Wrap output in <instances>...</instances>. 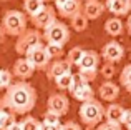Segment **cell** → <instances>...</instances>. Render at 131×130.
<instances>
[{
  "label": "cell",
  "instance_id": "obj_1",
  "mask_svg": "<svg viewBox=\"0 0 131 130\" xmlns=\"http://www.w3.org/2000/svg\"><path fill=\"white\" fill-rule=\"evenodd\" d=\"M37 90L28 82L20 80L12 83L0 98V107L12 112L13 115H25L35 108Z\"/></svg>",
  "mask_w": 131,
  "mask_h": 130
},
{
  "label": "cell",
  "instance_id": "obj_2",
  "mask_svg": "<svg viewBox=\"0 0 131 130\" xmlns=\"http://www.w3.org/2000/svg\"><path fill=\"white\" fill-rule=\"evenodd\" d=\"M78 115H80L81 122L86 125L88 128L98 125L100 122L105 118V107L101 105V102L93 98V100L83 102L80 105V110H78Z\"/></svg>",
  "mask_w": 131,
  "mask_h": 130
},
{
  "label": "cell",
  "instance_id": "obj_3",
  "mask_svg": "<svg viewBox=\"0 0 131 130\" xmlns=\"http://www.w3.org/2000/svg\"><path fill=\"white\" fill-rule=\"evenodd\" d=\"M2 29L5 35L18 37L27 30V15L18 10H7L2 18Z\"/></svg>",
  "mask_w": 131,
  "mask_h": 130
},
{
  "label": "cell",
  "instance_id": "obj_4",
  "mask_svg": "<svg viewBox=\"0 0 131 130\" xmlns=\"http://www.w3.org/2000/svg\"><path fill=\"white\" fill-rule=\"evenodd\" d=\"M43 40L47 43H55V45L65 47L70 40V29L63 22L55 20L43 30Z\"/></svg>",
  "mask_w": 131,
  "mask_h": 130
},
{
  "label": "cell",
  "instance_id": "obj_5",
  "mask_svg": "<svg viewBox=\"0 0 131 130\" xmlns=\"http://www.w3.org/2000/svg\"><path fill=\"white\" fill-rule=\"evenodd\" d=\"M43 40V33H40V30L37 29H27L22 35L17 37V42H15V52L18 55L25 57L27 52L33 47L40 45Z\"/></svg>",
  "mask_w": 131,
  "mask_h": 130
},
{
  "label": "cell",
  "instance_id": "obj_6",
  "mask_svg": "<svg viewBox=\"0 0 131 130\" xmlns=\"http://www.w3.org/2000/svg\"><path fill=\"white\" fill-rule=\"evenodd\" d=\"M68 92L73 95L75 100L81 102V104L95 98V90H93L91 85L85 80V77L80 72H78V73H73V83H71V87H70Z\"/></svg>",
  "mask_w": 131,
  "mask_h": 130
},
{
  "label": "cell",
  "instance_id": "obj_7",
  "mask_svg": "<svg viewBox=\"0 0 131 130\" xmlns=\"http://www.w3.org/2000/svg\"><path fill=\"white\" fill-rule=\"evenodd\" d=\"M25 59L33 65V68H35V70H47L48 63L51 62L50 57H48V53H47V50H45V45H43V43H40V45L30 49L28 52H27Z\"/></svg>",
  "mask_w": 131,
  "mask_h": 130
},
{
  "label": "cell",
  "instance_id": "obj_8",
  "mask_svg": "<svg viewBox=\"0 0 131 130\" xmlns=\"http://www.w3.org/2000/svg\"><path fill=\"white\" fill-rule=\"evenodd\" d=\"M101 57L105 59V62H110V63H118L123 60L125 57V49L119 42L116 40H111V42L105 43L101 49Z\"/></svg>",
  "mask_w": 131,
  "mask_h": 130
},
{
  "label": "cell",
  "instance_id": "obj_9",
  "mask_svg": "<svg viewBox=\"0 0 131 130\" xmlns=\"http://www.w3.org/2000/svg\"><path fill=\"white\" fill-rule=\"evenodd\" d=\"M30 20H32V23L35 25L37 30H45L51 22L57 20V10L50 5H45L43 8L40 10L37 15H33Z\"/></svg>",
  "mask_w": 131,
  "mask_h": 130
},
{
  "label": "cell",
  "instance_id": "obj_10",
  "mask_svg": "<svg viewBox=\"0 0 131 130\" xmlns=\"http://www.w3.org/2000/svg\"><path fill=\"white\" fill-rule=\"evenodd\" d=\"M47 110H51L55 114H58L60 117L68 114L70 110V102H68L67 95L63 94H51L47 100Z\"/></svg>",
  "mask_w": 131,
  "mask_h": 130
},
{
  "label": "cell",
  "instance_id": "obj_11",
  "mask_svg": "<svg viewBox=\"0 0 131 130\" xmlns=\"http://www.w3.org/2000/svg\"><path fill=\"white\" fill-rule=\"evenodd\" d=\"M45 72H47V77L50 78V80H55V78H58V77H61V75L68 73V72H71V65L63 59L51 60V62L48 63V67H47Z\"/></svg>",
  "mask_w": 131,
  "mask_h": 130
},
{
  "label": "cell",
  "instance_id": "obj_12",
  "mask_svg": "<svg viewBox=\"0 0 131 130\" xmlns=\"http://www.w3.org/2000/svg\"><path fill=\"white\" fill-rule=\"evenodd\" d=\"M33 72H35L33 65L30 63L28 60L25 59V57H20L18 60H15V63H13V68H12L13 77L20 78V80H27V78H30V77L33 75Z\"/></svg>",
  "mask_w": 131,
  "mask_h": 130
},
{
  "label": "cell",
  "instance_id": "obj_13",
  "mask_svg": "<svg viewBox=\"0 0 131 130\" xmlns=\"http://www.w3.org/2000/svg\"><path fill=\"white\" fill-rule=\"evenodd\" d=\"M98 65H100V55L95 50H85L83 57H81L78 68L80 72H98Z\"/></svg>",
  "mask_w": 131,
  "mask_h": 130
},
{
  "label": "cell",
  "instance_id": "obj_14",
  "mask_svg": "<svg viewBox=\"0 0 131 130\" xmlns=\"http://www.w3.org/2000/svg\"><path fill=\"white\" fill-rule=\"evenodd\" d=\"M98 94H100V98H101V100L111 104V102H115L116 98L119 97V87L116 83H113L111 80H106L100 85Z\"/></svg>",
  "mask_w": 131,
  "mask_h": 130
},
{
  "label": "cell",
  "instance_id": "obj_15",
  "mask_svg": "<svg viewBox=\"0 0 131 130\" xmlns=\"http://www.w3.org/2000/svg\"><path fill=\"white\" fill-rule=\"evenodd\" d=\"M105 3H101L100 0H90V2H85L83 8H81V12H83V15L86 17L88 20H96L101 17V13L105 12Z\"/></svg>",
  "mask_w": 131,
  "mask_h": 130
},
{
  "label": "cell",
  "instance_id": "obj_16",
  "mask_svg": "<svg viewBox=\"0 0 131 130\" xmlns=\"http://www.w3.org/2000/svg\"><path fill=\"white\" fill-rule=\"evenodd\" d=\"M105 7L108 12H111L115 17H125L131 12L129 0H106Z\"/></svg>",
  "mask_w": 131,
  "mask_h": 130
},
{
  "label": "cell",
  "instance_id": "obj_17",
  "mask_svg": "<svg viewBox=\"0 0 131 130\" xmlns=\"http://www.w3.org/2000/svg\"><path fill=\"white\" fill-rule=\"evenodd\" d=\"M125 110H126V108L123 107V105L111 102V105H108V107L105 108V118H106V122H113V124H119V125H121Z\"/></svg>",
  "mask_w": 131,
  "mask_h": 130
},
{
  "label": "cell",
  "instance_id": "obj_18",
  "mask_svg": "<svg viewBox=\"0 0 131 130\" xmlns=\"http://www.w3.org/2000/svg\"><path fill=\"white\" fill-rule=\"evenodd\" d=\"M57 12L60 13V17H63V18H71L73 15H77V13L81 12V0H67V2L63 3V7L58 8Z\"/></svg>",
  "mask_w": 131,
  "mask_h": 130
},
{
  "label": "cell",
  "instance_id": "obj_19",
  "mask_svg": "<svg viewBox=\"0 0 131 130\" xmlns=\"http://www.w3.org/2000/svg\"><path fill=\"white\" fill-rule=\"evenodd\" d=\"M105 32L110 37H118L125 32V23L119 20V17H113L105 22Z\"/></svg>",
  "mask_w": 131,
  "mask_h": 130
},
{
  "label": "cell",
  "instance_id": "obj_20",
  "mask_svg": "<svg viewBox=\"0 0 131 130\" xmlns=\"http://www.w3.org/2000/svg\"><path fill=\"white\" fill-rule=\"evenodd\" d=\"M45 7V3L42 0H23V10H25V15H28L32 18L33 15L40 12Z\"/></svg>",
  "mask_w": 131,
  "mask_h": 130
},
{
  "label": "cell",
  "instance_id": "obj_21",
  "mask_svg": "<svg viewBox=\"0 0 131 130\" xmlns=\"http://www.w3.org/2000/svg\"><path fill=\"white\" fill-rule=\"evenodd\" d=\"M70 25L75 32H85L88 29V18L83 15V12H80L70 18Z\"/></svg>",
  "mask_w": 131,
  "mask_h": 130
},
{
  "label": "cell",
  "instance_id": "obj_22",
  "mask_svg": "<svg viewBox=\"0 0 131 130\" xmlns=\"http://www.w3.org/2000/svg\"><path fill=\"white\" fill-rule=\"evenodd\" d=\"M83 53H85V50L81 49V47H73L71 50H68V52H67V59H65V60H67L71 67H75V65L78 67V63H80Z\"/></svg>",
  "mask_w": 131,
  "mask_h": 130
},
{
  "label": "cell",
  "instance_id": "obj_23",
  "mask_svg": "<svg viewBox=\"0 0 131 130\" xmlns=\"http://www.w3.org/2000/svg\"><path fill=\"white\" fill-rule=\"evenodd\" d=\"M53 82H55V85H57L58 90H70L71 83H73V73L68 72V73H65V75H61V77L55 78Z\"/></svg>",
  "mask_w": 131,
  "mask_h": 130
},
{
  "label": "cell",
  "instance_id": "obj_24",
  "mask_svg": "<svg viewBox=\"0 0 131 130\" xmlns=\"http://www.w3.org/2000/svg\"><path fill=\"white\" fill-rule=\"evenodd\" d=\"M13 122H15V115L0 107V130H8V127Z\"/></svg>",
  "mask_w": 131,
  "mask_h": 130
},
{
  "label": "cell",
  "instance_id": "obj_25",
  "mask_svg": "<svg viewBox=\"0 0 131 130\" xmlns=\"http://www.w3.org/2000/svg\"><path fill=\"white\" fill-rule=\"evenodd\" d=\"M45 50H47L50 60H58V59H61V57L65 55L63 47L61 45H55V43H47V45H45Z\"/></svg>",
  "mask_w": 131,
  "mask_h": 130
},
{
  "label": "cell",
  "instance_id": "obj_26",
  "mask_svg": "<svg viewBox=\"0 0 131 130\" xmlns=\"http://www.w3.org/2000/svg\"><path fill=\"white\" fill-rule=\"evenodd\" d=\"M13 83V73L7 68H0V90H7Z\"/></svg>",
  "mask_w": 131,
  "mask_h": 130
},
{
  "label": "cell",
  "instance_id": "obj_27",
  "mask_svg": "<svg viewBox=\"0 0 131 130\" xmlns=\"http://www.w3.org/2000/svg\"><path fill=\"white\" fill-rule=\"evenodd\" d=\"M119 82H121V85L131 94V63L125 65V68L121 70V73H119Z\"/></svg>",
  "mask_w": 131,
  "mask_h": 130
},
{
  "label": "cell",
  "instance_id": "obj_28",
  "mask_svg": "<svg viewBox=\"0 0 131 130\" xmlns=\"http://www.w3.org/2000/svg\"><path fill=\"white\" fill-rule=\"evenodd\" d=\"M60 115L55 114V112L51 110H47L43 114V122L42 124H48V125H61V120H60Z\"/></svg>",
  "mask_w": 131,
  "mask_h": 130
},
{
  "label": "cell",
  "instance_id": "obj_29",
  "mask_svg": "<svg viewBox=\"0 0 131 130\" xmlns=\"http://www.w3.org/2000/svg\"><path fill=\"white\" fill-rule=\"evenodd\" d=\"M100 73H101V77H103V78H106V80L113 78V77H115V73H116V67H115V63L105 62V65H101V70H100Z\"/></svg>",
  "mask_w": 131,
  "mask_h": 130
},
{
  "label": "cell",
  "instance_id": "obj_30",
  "mask_svg": "<svg viewBox=\"0 0 131 130\" xmlns=\"http://www.w3.org/2000/svg\"><path fill=\"white\" fill-rule=\"evenodd\" d=\"M22 130H40V122L35 117H25L22 120Z\"/></svg>",
  "mask_w": 131,
  "mask_h": 130
},
{
  "label": "cell",
  "instance_id": "obj_31",
  "mask_svg": "<svg viewBox=\"0 0 131 130\" xmlns=\"http://www.w3.org/2000/svg\"><path fill=\"white\" fill-rule=\"evenodd\" d=\"M96 130H123L121 125L119 124H113V122H105V124H101Z\"/></svg>",
  "mask_w": 131,
  "mask_h": 130
},
{
  "label": "cell",
  "instance_id": "obj_32",
  "mask_svg": "<svg viewBox=\"0 0 131 130\" xmlns=\"http://www.w3.org/2000/svg\"><path fill=\"white\" fill-rule=\"evenodd\" d=\"M60 130H81V127L77 124V122H65V124H61Z\"/></svg>",
  "mask_w": 131,
  "mask_h": 130
},
{
  "label": "cell",
  "instance_id": "obj_33",
  "mask_svg": "<svg viewBox=\"0 0 131 130\" xmlns=\"http://www.w3.org/2000/svg\"><path fill=\"white\" fill-rule=\"evenodd\" d=\"M123 125H125L126 128H131V108L129 110H125V115H123V122H121Z\"/></svg>",
  "mask_w": 131,
  "mask_h": 130
},
{
  "label": "cell",
  "instance_id": "obj_34",
  "mask_svg": "<svg viewBox=\"0 0 131 130\" xmlns=\"http://www.w3.org/2000/svg\"><path fill=\"white\" fill-rule=\"evenodd\" d=\"M61 125H48V124H40V130H60Z\"/></svg>",
  "mask_w": 131,
  "mask_h": 130
},
{
  "label": "cell",
  "instance_id": "obj_35",
  "mask_svg": "<svg viewBox=\"0 0 131 130\" xmlns=\"http://www.w3.org/2000/svg\"><path fill=\"white\" fill-rule=\"evenodd\" d=\"M8 130H22V122H13V124L12 125H10V127H8Z\"/></svg>",
  "mask_w": 131,
  "mask_h": 130
},
{
  "label": "cell",
  "instance_id": "obj_36",
  "mask_svg": "<svg viewBox=\"0 0 131 130\" xmlns=\"http://www.w3.org/2000/svg\"><path fill=\"white\" fill-rule=\"evenodd\" d=\"M53 2H55V7H57V10H58V8L63 7V3L67 2V0H53Z\"/></svg>",
  "mask_w": 131,
  "mask_h": 130
},
{
  "label": "cell",
  "instance_id": "obj_37",
  "mask_svg": "<svg viewBox=\"0 0 131 130\" xmlns=\"http://www.w3.org/2000/svg\"><path fill=\"white\" fill-rule=\"evenodd\" d=\"M5 40V32H3V29H2V25H0V43Z\"/></svg>",
  "mask_w": 131,
  "mask_h": 130
},
{
  "label": "cell",
  "instance_id": "obj_38",
  "mask_svg": "<svg viewBox=\"0 0 131 130\" xmlns=\"http://www.w3.org/2000/svg\"><path fill=\"white\" fill-rule=\"evenodd\" d=\"M126 27H128V32L131 33V15L128 17V22H126Z\"/></svg>",
  "mask_w": 131,
  "mask_h": 130
},
{
  "label": "cell",
  "instance_id": "obj_39",
  "mask_svg": "<svg viewBox=\"0 0 131 130\" xmlns=\"http://www.w3.org/2000/svg\"><path fill=\"white\" fill-rule=\"evenodd\" d=\"M43 3H48V2H53V0H42Z\"/></svg>",
  "mask_w": 131,
  "mask_h": 130
},
{
  "label": "cell",
  "instance_id": "obj_40",
  "mask_svg": "<svg viewBox=\"0 0 131 130\" xmlns=\"http://www.w3.org/2000/svg\"><path fill=\"white\" fill-rule=\"evenodd\" d=\"M2 2H8V0H2Z\"/></svg>",
  "mask_w": 131,
  "mask_h": 130
},
{
  "label": "cell",
  "instance_id": "obj_41",
  "mask_svg": "<svg viewBox=\"0 0 131 130\" xmlns=\"http://www.w3.org/2000/svg\"><path fill=\"white\" fill-rule=\"evenodd\" d=\"M85 2H90V0H85Z\"/></svg>",
  "mask_w": 131,
  "mask_h": 130
},
{
  "label": "cell",
  "instance_id": "obj_42",
  "mask_svg": "<svg viewBox=\"0 0 131 130\" xmlns=\"http://www.w3.org/2000/svg\"><path fill=\"white\" fill-rule=\"evenodd\" d=\"M129 5H131V0H129Z\"/></svg>",
  "mask_w": 131,
  "mask_h": 130
},
{
  "label": "cell",
  "instance_id": "obj_43",
  "mask_svg": "<svg viewBox=\"0 0 131 130\" xmlns=\"http://www.w3.org/2000/svg\"><path fill=\"white\" fill-rule=\"evenodd\" d=\"M129 130H131V128H129Z\"/></svg>",
  "mask_w": 131,
  "mask_h": 130
}]
</instances>
